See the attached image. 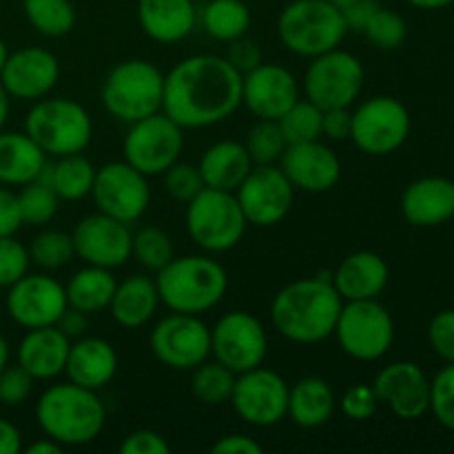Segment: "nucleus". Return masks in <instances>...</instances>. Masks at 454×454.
<instances>
[{"label": "nucleus", "instance_id": "f257e3e1", "mask_svg": "<svg viewBox=\"0 0 454 454\" xmlns=\"http://www.w3.org/2000/svg\"><path fill=\"white\" fill-rule=\"evenodd\" d=\"M244 75L213 53L184 58L164 75L162 111L182 129H204L229 120L242 105Z\"/></svg>", "mask_w": 454, "mask_h": 454}, {"label": "nucleus", "instance_id": "f03ea898", "mask_svg": "<svg viewBox=\"0 0 454 454\" xmlns=\"http://www.w3.org/2000/svg\"><path fill=\"white\" fill-rule=\"evenodd\" d=\"M344 300L333 286V273L297 279L275 295L270 319L279 335L295 344H319L335 333Z\"/></svg>", "mask_w": 454, "mask_h": 454}, {"label": "nucleus", "instance_id": "7ed1b4c3", "mask_svg": "<svg viewBox=\"0 0 454 454\" xmlns=\"http://www.w3.org/2000/svg\"><path fill=\"white\" fill-rule=\"evenodd\" d=\"M35 419L44 437H51L60 446H84L100 437L106 411L96 390L69 381L51 386L40 395Z\"/></svg>", "mask_w": 454, "mask_h": 454}, {"label": "nucleus", "instance_id": "20e7f679", "mask_svg": "<svg viewBox=\"0 0 454 454\" xmlns=\"http://www.w3.org/2000/svg\"><path fill=\"white\" fill-rule=\"evenodd\" d=\"M160 301L173 313L202 315L226 295L229 275L220 262L207 255L173 257L155 278Z\"/></svg>", "mask_w": 454, "mask_h": 454}, {"label": "nucleus", "instance_id": "39448f33", "mask_svg": "<svg viewBox=\"0 0 454 454\" xmlns=\"http://www.w3.org/2000/svg\"><path fill=\"white\" fill-rule=\"evenodd\" d=\"M25 133L47 158H65L87 149L93 137V122L80 102L40 98L27 114Z\"/></svg>", "mask_w": 454, "mask_h": 454}, {"label": "nucleus", "instance_id": "423d86ee", "mask_svg": "<svg viewBox=\"0 0 454 454\" xmlns=\"http://www.w3.org/2000/svg\"><path fill=\"white\" fill-rule=\"evenodd\" d=\"M344 16L328 0H293L278 18V35L291 53L322 56L346 38Z\"/></svg>", "mask_w": 454, "mask_h": 454}, {"label": "nucleus", "instance_id": "0eeeda50", "mask_svg": "<svg viewBox=\"0 0 454 454\" xmlns=\"http://www.w3.org/2000/svg\"><path fill=\"white\" fill-rule=\"evenodd\" d=\"M164 75L149 60H124L102 82V105L114 118L133 124L162 111Z\"/></svg>", "mask_w": 454, "mask_h": 454}, {"label": "nucleus", "instance_id": "6e6552de", "mask_svg": "<svg viewBox=\"0 0 454 454\" xmlns=\"http://www.w3.org/2000/svg\"><path fill=\"white\" fill-rule=\"evenodd\" d=\"M186 207V231L200 248L224 253L242 242L248 222L235 193L204 186Z\"/></svg>", "mask_w": 454, "mask_h": 454}, {"label": "nucleus", "instance_id": "1a4fd4ad", "mask_svg": "<svg viewBox=\"0 0 454 454\" xmlns=\"http://www.w3.org/2000/svg\"><path fill=\"white\" fill-rule=\"evenodd\" d=\"M333 335L348 357L357 362H377L395 341L393 315L377 300L346 301Z\"/></svg>", "mask_w": 454, "mask_h": 454}, {"label": "nucleus", "instance_id": "9d476101", "mask_svg": "<svg viewBox=\"0 0 454 454\" xmlns=\"http://www.w3.org/2000/svg\"><path fill=\"white\" fill-rule=\"evenodd\" d=\"M364 65L357 56L344 49L315 56L304 74L306 100L313 102L322 111L344 109L359 98L364 89Z\"/></svg>", "mask_w": 454, "mask_h": 454}, {"label": "nucleus", "instance_id": "9b49d317", "mask_svg": "<svg viewBox=\"0 0 454 454\" xmlns=\"http://www.w3.org/2000/svg\"><path fill=\"white\" fill-rule=\"evenodd\" d=\"M182 146L184 136L180 124L173 122L164 111H158L131 124L122 145L124 162L146 177L160 176L180 160Z\"/></svg>", "mask_w": 454, "mask_h": 454}, {"label": "nucleus", "instance_id": "f8f14e48", "mask_svg": "<svg viewBox=\"0 0 454 454\" xmlns=\"http://www.w3.org/2000/svg\"><path fill=\"white\" fill-rule=\"evenodd\" d=\"M411 136V114L393 96H375L353 111L350 140L368 155L395 153Z\"/></svg>", "mask_w": 454, "mask_h": 454}, {"label": "nucleus", "instance_id": "ddd939ff", "mask_svg": "<svg viewBox=\"0 0 454 454\" xmlns=\"http://www.w3.org/2000/svg\"><path fill=\"white\" fill-rule=\"evenodd\" d=\"M266 353L269 337L255 315L231 310L211 328V355L235 375L262 366Z\"/></svg>", "mask_w": 454, "mask_h": 454}, {"label": "nucleus", "instance_id": "4468645a", "mask_svg": "<svg viewBox=\"0 0 454 454\" xmlns=\"http://www.w3.org/2000/svg\"><path fill=\"white\" fill-rule=\"evenodd\" d=\"M149 344L164 366L193 371L211 355V328L198 315L173 313L155 324Z\"/></svg>", "mask_w": 454, "mask_h": 454}, {"label": "nucleus", "instance_id": "2eb2a0df", "mask_svg": "<svg viewBox=\"0 0 454 454\" xmlns=\"http://www.w3.org/2000/svg\"><path fill=\"white\" fill-rule=\"evenodd\" d=\"M288 388L282 375L269 368H253L235 377L229 402L242 421L255 428H270L286 417Z\"/></svg>", "mask_w": 454, "mask_h": 454}, {"label": "nucleus", "instance_id": "dca6fc26", "mask_svg": "<svg viewBox=\"0 0 454 454\" xmlns=\"http://www.w3.org/2000/svg\"><path fill=\"white\" fill-rule=\"evenodd\" d=\"M91 198L98 211L131 224L149 208L151 189L145 173L133 168L129 162H109L96 168Z\"/></svg>", "mask_w": 454, "mask_h": 454}, {"label": "nucleus", "instance_id": "f3484780", "mask_svg": "<svg viewBox=\"0 0 454 454\" xmlns=\"http://www.w3.org/2000/svg\"><path fill=\"white\" fill-rule=\"evenodd\" d=\"M248 224L273 226L288 215L295 200V186L278 164H255L235 191Z\"/></svg>", "mask_w": 454, "mask_h": 454}, {"label": "nucleus", "instance_id": "a211bd4d", "mask_svg": "<svg viewBox=\"0 0 454 454\" xmlns=\"http://www.w3.org/2000/svg\"><path fill=\"white\" fill-rule=\"evenodd\" d=\"M4 306L9 317L18 326L31 331V328L56 326L58 317L69 304H67L65 286L58 279L43 273H27L13 286H9Z\"/></svg>", "mask_w": 454, "mask_h": 454}, {"label": "nucleus", "instance_id": "6ab92c4d", "mask_svg": "<svg viewBox=\"0 0 454 454\" xmlns=\"http://www.w3.org/2000/svg\"><path fill=\"white\" fill-rule=\"evenodd\" d=\"M133 233L129 224L105 215L93 213L82 217L71 233L75 255L91 266L102 269H118L131 257Z\"/></svg>", "mask_w": 454, "mask_h": 454}, {"label": "nucleus", "instance_id": "aec40b11", "mask_svg": "<svg viewBox=\"0 0 454 454\" xmlns=\"http://www.w3.org/2000/svg\"><path fill=\"white\" fill-rule=\"evenodd\" d=\"M58 80H60V62L49 49L43 47H22L9 53L0 71V84L9 98L16 100L35 102L47 98Z\"/></svg>", "mask_w": 454, "mask_h": 454}, {"label": "nucleus", "instance_id": "412c9836", "mask_svg": "<svg viewBox=\"0 0 454 454\" xmlns=\"http://www.w3.org/2000/svg\"><path fill=\"white\" fill-rule=\"evenodd\" d=\"M297 100L300 84L286 67L262 62L244 74L242 105H247L257 120H279Z\"/></svg>", "mask_w": 454, "mask_h": 454}, {"label": "nucleus", "instance_id": "4be33fe9", "mask_svg": "<svg viewBox=\"0 0 454 454\" xmlns=\"http://www.w3.org/2000/svg\"><path fill=\"white\" fill-rule=\"evenodd\" d=\"M372 390L399 419H419L430 411V381L415 362H395L381 368Z\"/></svg>", "mask_w": 454, "mask_h": 454}, {"label": "nucleus", "instance_id": "5701e85b", "mask_svg": "<svg viewBox=\"0 0 454 454\" xmlns=\"http://www.w3.org/2000/svg\"><path fill=\"white\" fill-rule=\"evenodd\" d=\"M279 168L295 189L306 193L331 191L341 177L340 158L319 140L288 145L279 158Z\"/></svg>", "mask_w": 454, "mask_h": 454}, {"label": "nucleus", "instance_id": "b1692460", "mask_svg": "<svg viewBox=\"0 0 454 454\" xmlns=\"http://www.w3.org/2000/svg\"><path fill=\"white\" fill-rule=\"evenodd\" d=\"M402 213L412 226L430 229L454 217V182L448 177H421L402 195Z\"/></svg>", "mask_w": 454, "mask_h": 454}, {"label": "nucleus", "instance_id": "393cba45", "mask_svg": "<svg viewBox=\"0 0 454 454\" xmlns=\"http://www.w3.org/2000/svg\"><path fill=\"white\" fill-rule=\"evenodd\" d=\"M390 270L384 257L372 251L350 253L333 273V286L344 301L377 300L388 286Z\"/></svg>", "mask_w": 454, "mask_h": 454}, {"label": "nucleus", "instance_id": "a878e982", "mask_svg": "<svg viewBox=\"0 0 454 454\" xmlns=\"http://www.w3.org/2000/svg\"><path fill=\"white\" fill-rule=\"evenodd\" d=\"M65 372L69 381L98 393L118 372V353L102 337L84 335L75 344H71Z\"/></svg>", "mask_w": 454, "mask_h": 454}, {"label": "nucleus", "instance_id": "bb28decb", "mask_svg": "<svg viewBox=\"0 0 454 454\" xmlns=\"http://www.w3.org/2000/svg\"><path fill=\"white\" fill-rule=\"evenodd\" d=\"M69 348L71 340L56 326L31 328L18 346V364L34 380H53L65 372Z\"/></svg>", "mask_w": 454, "mask_h": 454}, {"label": "nucleus", "instance_id": "cd10ccee", "mask_svg": "<svg viewBox=\"0 0 454 454\" xmlns=\"http://www.w3.org/2000/svg\"><path fill=\"white\" fill-rule=\"evenodd\" d=\"M137 20L151 40L173 44L193 31L198 9L193 0H137Z\"/></svg>", "mask_w": 454, "mask_h": 454}, {"label": "nucleus", "instance_id": "c85d7f7f", "mask_svg": "<svg viewBox=\"0 0 454 454\" xmlns=\"http://www.w3.org/2000/svg\"><path fill=\"white\" fill-rule=\"evenodd\" d=\"M253 167L255 164H253L247 146L235 140H222L208 146L198 164L204 186L217 191H231V193L238 191V186L242 184L244 177L251 173Z\"/></svg>", "mask_w": 454, "mask_h": 454}, {"label": "nucleus", "instance_id": "c756f323", "mask_svg": "<svg viewBox=\"0 0 454 454\" xmlns=\"http://www.w3.org/2000/svg\"><path fill=\"white\" fill-rule=\"evenodd\" d=\"M160 306L158 286L145 275H129L118 282L114 297H111V317L122 328H142L153 319Z\"/></svg>", "mask_w": 454, "mask_h": 454}, {"label": "nucleus", "instance_id": "7c9ffc66", "mask_svg": "<svg viewBox=\"0 0 454 454\" xmlns=\"http://www.w3.org/2000/svg\"><path fill=\"white\" fill-rule=\"evenodd\" d=\"M47 153L25 131H0V184L25 186L40 176Z\"/></svg>", "mask_w": 454, "mask_h": 454}, {"label": "nucleus", "instance_id": "2f4dec72", "mask_svg": "<svg viewBox=\"0 0 454 454\" xmlns=\"http://www.w3.org/2000/svg\"><path fill=\"white\" fill-rule=\"evenodd\" d=\"M335 408V393L322 377H304L288 388L286 415L300 428H319V426L328 424Z\"/></svg>", "mask_w": 454, "mask_h": 454}, {"label": "nucleus", "instance_id": "473e14b6", "mask_svg": "<svg viewBox=\"0 0 454 454\" xmlns=\"http://www.w3.org/2000/svg\"><path fill=\"white\" fill-rule=\"evenodd\" d=\"M35 180L51 186L60 200L78 202V200L91 195L96 167L82 153L65 155V158H56V162L44 164Z\"/></svg>", "mask_w": 454, "mask_h": 454}, {"label": "nucleus", "instance_id": "72a5a7b5", "mask_svg": "<svg viewBox=\"0 0 454 454\" xmlns=\"http://www.w3.org/2000/svg\"><path fill=\"white\" fill-rule=\"evenodd\" d=\"M115 286H118V282H115L111 269L87 264L65 286L67 304L87 315H96L109 309Z\"/></svg>", "mask_w": 454, "mask_h": 454}, {"label": "nucleus", "instance_id": "f704fd0d", "mask_svg": "<svg viewBox=\"0 0 454 454\" xmlns=\"http://www.w3.org/2000/svg\"><path fill=\"white\" fill-rule=\"evenodd\" d=\"M202 25L211 38L231 43L247 35L251 27V12L242 0H211L202 9Z\"/></svg>", "mask_w": 454, "mask_h": 454}, {"label": "nucleus", "instance_id": "c9c22d12", "mask_svg": "<svg viewBox=\"0 0 454 454\" xmlns=\"http://www.w3.org/2000/svg\"><path fill=\"white\" fill-rule=\"evenodd\" d=\"M22 12L29 25L47 38H62L75 25L71 0H22Z\"/></svg>", "mask_w": 454, "mask_h": 454}, {"label": "nucleus", "instance_id": "e433bc0d", "mask_svg": "<svg viewBox=\"0 0 454 454\" xmlns=\"http://www.w3.org/2000/svg\"><path fill=\"white\" fill-rule=\"evenodd\" d=\"M235 372L222 366L220 362H202L200 366L193 368V377H191V388L193 395L207 406H222L231 399L235 386Z\"/></svg>", "mask_w": 454, "mask_h": 454}, {"label": "nucleus", "instance_id": "4c0bfd02", "mask_svg": "<svg viewBox=\"0 0 454 454\" xmlns=\"http://www.w3.org/2000/svg\"><path fill=\"white\" fill-rule=\"evenodd\" d=\"M18 195V208H20L22 224L31 226H44L56 217L58 207H60V198L56 191L44 182L34 180L29 184L20 186Z\"/></svg>", "mask_w": 454, "mask_h": 454}, {"label": "nucleus", "instance_id": "58836bf2", "mask_svg": "<svg viewBox=\"0 0 454 454\" xmlns=\"http://www.w3.org/2000/svg\"><path fill=\"white\" fill-rule=\"evenodd\" d=\"M324 111L310 100H297L282 118L278 120L288 145L313 142L322 137Z\"/></svg>", "mask_w": 454, "mask_h": 454}, {"label": "nucleus", "instance_id": "ea45409f", "mask_svg": "<svg viewBox=\"0 0 454 454\" xmlns=\"http://www.w3.org/2000/svg\"><path fill=\"white\" fill-rule=\"evenodd\" d=\"M131 255L153 273H160L176 257L173 255L171 238L158 226H145L137 233H133Z\"/></svg>", "mask_w": 454, "mask_h": 454}, {"label": "nucleus", "instance_id": "a19ab883", "mask_svg": "<svg viewBox=\"0 0 454 454\" xmlns=\"http://www.w3.org/2000/svg\"><path fill=\"white\" fill-rule=\"evenodd\" d=\"M244 146H247L253 164H278L288 142L278 120H257L255 127L248 131Z\"/></svg>", "mask_w": 454, "mask_h": 454}, {"label": "nucleus", "instance_id": "79ce46f5", "mask_svg": "<svg viewBox=\"0 0 454 454\" xmlns=\"http://www.w3.org/2000/svg\"><path fill=\"white\" fill-rule=\"evenodd\" d=\"M75 255L74 242L71 235L62 233V231H43L31 239L29 257L35 266L44 270H58L71 262Z\"/></svg>", "mask_w": 454, "mask_h": 454}, {"label": "nucleus", "instance_id": "37998d69", "mask_svg": "<svg viewBox=\"0 0 454 454\" xmlns=\"http://www.w3.org/2000/svg\"><path fill=\"white\" fill-rule=\"evenodd\" d=\"M364 35L372 47L381 49V51H393L406 43L408 25L397 12L380 7L364 29Z\"/></svg>", "mask_w": 454, "mask_h": 454}, {"label": "nucleus", "instance_id": "c03bdc74", "mask_svg": "<svg viewBox=\"0 0 454 454\" xmlns=\"http://www.w3.org/2000/svg\"><path fill=\"white\" fill-rule=\"evenodd\" d=\"M430 412L443 428L454 430V364H448L430 381Z\"/></svg>", "mask_w": 454, "mask_h": 454}, {"label": "nucleus", "instance_id": "a18cd8bd", "mask_svg": "<svg viewBox=\"0 0 454 454\" xmlns=\"http://www.w3.org/2000/svg\"><path fill=\"white\" fill-rule=\"evenodd\" d=\"M29 248L13 235L0 238V288H9L29 273Z\"/></svg>", "mask_w": 454, "mask_h": 454}, {"label": "nucleus", "instance_id": "49530a36", "mask_svg": "<svg viewBox=\"0 0 454 454\" xmlns=\"http://www.w3.org/2000/svg\"><path fill=\"white\" fill-rule=\"evenodd\" d=\"M164 186L173 200L189 204L204 189V180L195 164L176 162L164 171Z\"/></svg>", "mask_w": 454, "mask_h": 454}, {"label": "nucleus", "instance_id": "de8ad7c7", "mask_svg": "<svg viewBox=\"0 0 454 454\" xmlns=\"http://www.w3.org/2000/svg\"><path fill=\"white\" fill-rule=\"evenodd\" d=\"M34 377L20 364L7 366L0 372V403L9 408L25 403L34 390Z\"/></svg>", "mask_w": 454, "mask_h": 454}, {"label": "nucleus", "instance_id": "09e8293b", "mask_svg": "<svg viewBox=\"0 0 454 454\" xmlns=\"http://www.w3.org/2000/svg\"><path fill=\"white\" fill-rule=\"evenodd\" d=\"M340 406H341V412H344L348 419L366 421L377 412L380 399H377L372 386L355 384L346 390L344 397H341V402H340Z\"/></svg>", "mask_w": 454, "mask_h": 454}, {"label": "nucleus", "instance_id": "8fccbe9b", "mask_svg": "<svg viewBox=\"0 0 454 454\" xmlns=\"http://www.w3.org/2000/svg\"><path fill=\"white\" fill-rule=\"evenodd\" d=\"M428 341L443 362L454 364V309L442 310L430 319Z\"/></svg>", "mask_w": 454, "mask_h": 454}, {"label": "nucleus", "instance_id": "3c124183", "mask_svg": "<svg viewBox=\"0 0 454 454\" xmlns=\"http://www.w3.org/2000/svg\"><path fill=\"white\" fill-rule=\"evenodd\" d=\"M226 60H229L231 65H233L235 69L244 75V74H248V71L255 69V67H260L262 62H264V56H262V49L255 40L242 35V38L231 40Z\"/></svg>", "mask_w": 454, "mask_h": 454}, {"label": "nucleus", "instance_id": "603ef678", "mask_svg": "<svg viewBox=\"0 0 454 454\" xmlns=\"http://www.w3.org/2000/svg\"><path fill=\"white\" fill-rule=\"evenodd\" d=\"M122 454H168L171 446L167 443V439L162 437L155 430H136V433L129 434L127 439L120 446Z\"/></svg>", "mask_w": 454, "mask_h": 454}, {"label": "nucleus", "instance_id": "864d4df0", "mask_svg": "<svg viewBox=\"0 0 454 454\" xmlns=\"http://www.w3.org/2000/svg\"><path fill=\"white\" fill-rule=\"evenodd\" d=\"M350 127H353V111H350V106L324 111V118H322L324 137H328V140L333 142H344L350 137Z\"/></svg>", "mask_w": 454, "mask_h": 454}, {"label": "nucleus", "instance_id": "5fc2aeb1", "mask_svg": "<svg viewBox=\"0 0 454 454\" xmlns=\"http://www.w3.org/2000/svg\"><path fill=\"white\" fill-rule=\"evenodd\" d=\"M22 226L20 208H18V195L0 184V238L16 235Z\"/></svg>", "mask_w": 454, "mask_h": 454}, {"label": "nucleus", "instance_id": "6e6d98bb", "mask_svg": "<svg viewBox=\"0 0 454 454\" xmlns=\"http://www.w3.org/2000/svg\"><path fill=\"white\" fill-rule=\"evenodd\" d=\"M377 9H380V3H377V0H355L353 4L341 9L346 29L355 31V34H364V29H366V25L371 22V18L375 16Z\"/></svg>", "mask_w": 454, "mask_h": 454}, {"label": "nucleus", "instance_id": "4d7b16f0", "mask_svg": "<svg viewBox=\"0 0 454 454\" xmlns=\"http://www.w3.org/2000/svg\"><path fill=\"white\" fill-rule=\"evenodd\" d=\"M213 454H262L264 448L247 434H226L213 443Z\"/></svg>", "mask_w": 454, "mask_h": 454}, {"label": "nucleus", "instance_id": "13d9d810", "mask_svg": "<svg viewBox=\"0 0 454 454\" xmlns=\"http://www.w3.org/2000/svg\"><path fill=\"white\" fill-rule=\"evenodd\" d=\"M56 328L60 333H65L69 340H80V337L87 335V328H89L87 313L74 309V306H67V309L62 310L60 317H58Z\"/></svg>", "mask_w": 454, "mask_h": 454}, {"label": "nucleus", "instance_id": "bf43d9fd", "mask_svg": "<svg viewBox=\"0 0 454 454\" xmlns=\"http://www.w3.org/2000/svg\"><path fill=\"white\" fill-rule=\"evenodd\" d=\"M22 450V434L12 421L0 417V454H18Z\"/></svg>", "mask_w": 454, "mask_h": 454}, {"label": "nucleus", "instance_id": "052dcab7", "mask_svg": "<svg viewBox=\"0 0 454 454\" xmlns=\"http://www.w3.org/2000/svg\"><path fill=\"white\" fill-rule=\"evenodd\" d=\"M65 450V446H60L58 442H53L51 437H44L40 442H34L31 446L25 448L27 454H60Z\"/></svg>", "mask_w": 454, "mask_h": 454}, {"label": "nucleus", "instance_id": "680f3d73", "mask_svg": "<svg viewBox=\"0 0 454 454\" xmlns=\"http://www.w3.org/2000/svg\"><path fill=\"white\" fill-rule=\"evenodd\" d=\"M411 3L412 7H419V9H443L448 4H452L454 0H406Z\"/></svg>", "mask_w": 454, "mask_h": 454}, {"label": "nucleus", "instance_id": "e2e57ef3", "mask_svg": "<svg viewBox=\"0 0 454 454\" xmlns=\"http://www.w3.org/2000/svg\"><path fill=\"white\" fill-rule=\"evenodd\" d=\"M9 102H12V98H9V93L4 91V87L0 84V131H3L4 122H7L9 118Z\"/></svg>", "mask_w": 454, "mask_h": 454}, {"label": "nucleus", "instance_id": "0e129e2a", "mask_svg": "<svg viewBox=\"0 0 454 454\" xmlns=\"http://www.w3.org/2000/svg\"><path fill=\"white\" fill-rule=\"evenodd\" d=\"M9 366V344L3 335H0V372Z\"/></svg>", "mask_w": 454, "mask_h": 454}, {"label": "nucleus", "instance_id": "69168bd1", "mask_svg": "<svg viewBox=\"0 0 454 454\" xmlns=\"http://www.w3.org/2000/svg\"><path fill=\"white\" fill-rule=\"evenodd\" d=\"M7 58H9V49H7V44H4V40L0 38V71H3V67H4V62H7Z\"/></svg>", "mask_w": 454, "mask_h": 454}, {"label": "nucleus", "instance_id": "338daca9", "mask_svg": "<svg viewBox=\"0 0 454 454\" xmlns=\"http://www.w3.org/2000/svg\"><path fill=\"white\" fill-rule=\"evenodd\" d=\"M328 3H331L333 7H337L341 12V9H346V7H348V4H353L355 0H328Z\"/></svg>", "mask_w": 454, "mask_h": 454}, {"label": "nucleus", "instance_id": "774afa93", "mask_svg": "<svg viewBox=\"0 0 454 454\" xmlns=\"http://www.w3.org/2000/svg\"><path fill=\"white\" fill-rule=\"evenodd\" d=\"M0 310H3V304H0Z\"/></svg>", "mask_w": 454, "mask_h": 454}]
</instances>
